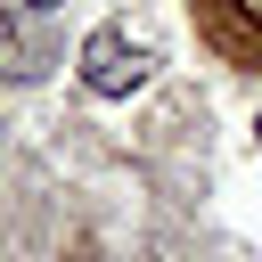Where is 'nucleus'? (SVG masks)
Masks as SVG:
<instances>
[{"mask_svg": "<svg viewBox=\"0 0 262 262\" xmlns=\"http://www.w3.org/2000/svg\"><path fill=\"white\" fill-rule=\"evenodd\" d=\"M82 82L98 90V98H131V90H147V74H156V49L139 41V33H123V25H98L90 41H82Z\"/></svg>", "mask_w": 262, "mask_h": 262, "instance_id": "f257e3e1", "label": "nucleus"}, {"mask_svg": "<svg viewBox=\"0 0 262 262\" xmlns=\"http://www.w3.org/2000/svg\"><path fill=\"white\" fill-rule=\"evenodd\" d=\"M196 25H205V41L221 57L262 74V0H196Z\"/></svg>", "mask_w": 262, "mask_h": 262, "instance_id": "f03ea898", "label": "nucleus"}, {"mask_svg": "<svg viewBox=\"0 0 262 262\" xmlns=\"http://www.w3.org/2000/svg\"><path fill=\"white\" fill-rule=\"evenodd\" d=\"M0 74H41V49L25 41L16 16H0Z\"/></svg>", "mask_w": 262, "mask_h": 262, "instance_id": "7ed1b4c3", "label": "nucleus"}, {"mask_svg": "<svg viewBox=\"0 0 262 262\" xmlns=\"http://www.w3.org/2000/svg\"><path fill=\"white\" fill-rule=\"evenodd\" d=\"M33 8H66V0H33Z\"/></svg>", "mask_w": 262, "mask_h": 262, "instance_id": "20e7f679", "label": "nucleus"}, {"mask_svg": "<svg viewBox=\"0 0 262 262\" xmlns=\"http://www.w3.org/2000/svg\"><path fill=\"white\" fill-rule=\"evenodd\" d=\"M254 139H262V123H254Z\"/></svg>", "mask_w": 262, "mask_h": 262, "instance_id": "39448f33", "label": "nucleus"}]
</instances>
